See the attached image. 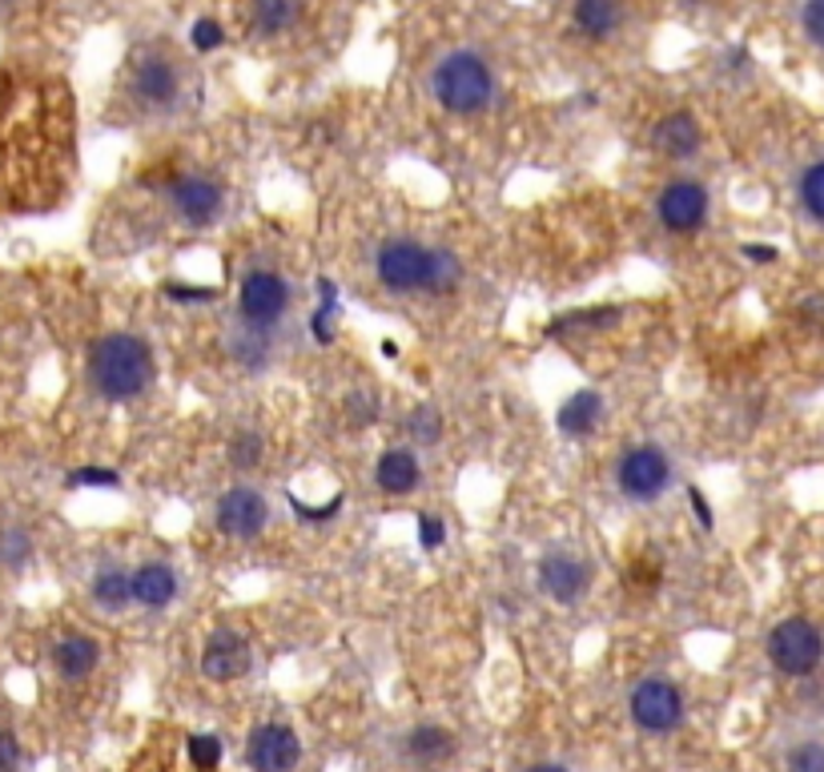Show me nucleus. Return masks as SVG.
<instances>
[{
  "label": "nucleus",
  "mask_w": 824,
  "mask_h": 772,
  "mask_svg": "<svg viewBox=\"0 0 824 772\" xmlns=\"http://www.w3.org/2000/svg\"><path fill=\"white\" fill-rule=\"evenodd\" d=\"M684 495H688L691 511H696V523H700L704 532H712V527H716V515H712V503H708V495L700 491L696 483H688V487H684Z\"/></svg>",
  "instance_id": "41"
},
{
  "label": "nucleus",
  "mask_w": 824,
  "mask_h": 772,
  "mask_svg": "<svg viewBox=\"0 0 824 772\" xmlns=\"http://www.w3.org/2000/svg\"><path fill=\"white\" fill-rule=\"evenodd\" d=\"M226 350L229 359L238 362L241 371H266L274 362V326H253V322H234L226 334Z\"/></svg>",
  "instance_id": "19"
},
{
  "label": "nucleus",
  "mask_w": 824,
  "mask_h": 772,
  "mask_svg": "<svg viewBox=\"0 0 824 772\" xmlns=\"http://www.w3.org/2000/svg\"><path fill=\"white\" fill-rule=\"evenodd\" d=\"M800 28H804V37L812 45H821L824 49V0H804V9H800Z\"/></svg>",
  "instance_id": "40"
},
{
  "label": "nucleus",
  "mask_w": 824,
  "mask_h": 772,
  "mask_svg": "<svg viewBox=\"0 0 824 772\" xmlns=\"http://www.w3.org/2000/svg\"><path fill=\"white\" fill-rule=\"evenodd\" d=\"M797 194H800V210L809 213L816 226H824V158L812 161L809 170L800 174Z\"/></svg>",
  "instance_id": "28"
},
{
  "label": "nucleus",
  "mask_w": 824,
  "mask_h": 772,
  "mask_svg": "<svg viewBox=\"0 0 824 772\" xmlns=\"http://www.w3.org/2000/svg\"><path fill=\"white\" fill-rule=\"evenodd\" d=\"M129 94H134L137 105L170 109V105H177V97H182V73H177V65H173L170 57L146 53L141 61H134Z\"/></svg>",
  "instance_id": "14"
},
{
  "label": "nucleus",
  "mask_w": 824,
  "mask_h": 772,
  "mask_svg": "<svg viewBox=\"0 0 824 772\" xmlns=\"http://www.w3.org/2000/svg\"><path fill=\"white\" fill-rule=\"evenodd\" d=\"M785 772H824V745L821 740H804L785 757Z\"/></svg>",
  "instance_id": "36"
},
{
  "label": "nucleus",
  "mask_w": 824,
  "mask_h": 772,
  "mask_svg": "<svg viewBox=\"0 0 824 772\" xmlns=\"http://www.w3.org/2000/svg\"><path fill=\"white\" fill-rule=\"evenodd\" d=\"M129 587H134V603L149 608V612H161L170 608L177 592H182V580H177V568L165 560H146L141 568L129 572Z\"/></svg>",
  "instance_id": "18"
},
{
  "label": "nucleus",
  "mask_w": 824,
  "mask_h": 772,
  "mask_svg": "<svg viewBox=\"0 0 824 772\" xmlns=\"http://www.w3.org/2000/svg\"><path fill=\"white\" fill-rule=\"evenodd\" d=\"M213 527L226 535V539H238V544H253L262 539L270 527V499L250 483H234L226 491L217 495L213 503Z\"/></svg>",
  "instance_id": "10"
},
{
  "label": "nucleus",
  "mask_w": 824,
  "mask_h": 772,
  "mask_svg": "<svg viewBox=\"0 0 824 772\" xmlns=\"http://www.w3.org/2000/svg\"><path fill=\"white\" fill-rule=\"evenodd\" d=\"M246 764L253 772H294L302 764V740H298L290 724L262 720L246 736Z\"/></svg>",
  "instance_id": "12"
},
{
  "label": "nucleus",
  "mask_w": 824,
  "mask_h": 772,
  "mask_svg": "<svg viewBox=\"0 0 824 772\" xmlns=\"http://www.w3.org/2000/svg\"><path fill=\"white\" fill-rule=\"evenodd\" d=\"M161 198L170 201L173 217L189 229H210L226 213V189L205 174H173L161 186Z\"/></svg>",
  "instance_id": "8"
},
{
  "label": "nucleus",
  "mask_w": 824,
  "mask_h": 772,
  "mask_svg": "<svg viewBox=\"0 0 824 772\" xmlns=\"http://www.w3.org/2000/svg\"><path fill=\"white\" fill-rule=\"evenodd\" d=\"M603 414H608L603 395H599L596 386H579V390H572L567 399L559 402L555 431L563 435V439H587V435L603 423Z\"/></svg>",
  "instance_id": "17"
},
{
  "label": "nucleus",
  "mask_w": 824,
  "mask_h": 772,
  "mask_svg": "<svg viewBox=\"0 0 824 772\" xmlns=\"http://www.w3.org/2000/svg\"><path fill=\"white\" fill-rule=\"evenodd\" d=\"M769 660L781 676H812L824 660V632L804 615H788L769 632Z\"/></svg>",
  "instance_id": "6"
},
{
  "label": "nucleus",
  "mask_w": 824,
  "mask_h": 772,
  "mask_svg": "<svg viewBox=\"0 0 824 772\" xmlns=\"http://www.w3.org/2000/svg\"><path fill=\"white\" fill-rule=\"evenodd\" d=\"M463 286V258L454 250H439L435 246V262H430V298H439V294H454Z\"/></svg>",
  "instance_id": "27"
},
{
  "label": "nucleus",
  "mask_w": 824,
  "mask_h": 772,
  "mask_svg": "<svg viewBox=\"0 0 824 772\" xmlns=\"http://www.w3.org/2000/svg\"><path fill=\"white\" fill-rule=\"evenodd\" d=\"M615 319H620V307H596V310H579V314L559 319L551 331H563V326H612Z\"/></svg>",
  "instance_id": "38"
},
{
  "label": "nucleus",
  "mask_w": 824,
  "mask_h": 772,
  "mask_svg": "<svg viewBox=\"0 0 824 772\" xmlns=\"http://www.w3.org/2000/svg\"><path fill=\"white\" fill-rule=\"evenodd\" d=\"M430 262L435 246L419 238H386L374 250V278L390 294H426L430 290Z\"/></svg>",
  "instance_id": "4"
},
{
  "label": "nucleus",
  "mask_w": 824,
  "mask_h": 772,
  "mask_svg": "<svg viewBox=\"0 0 824 772\" xmlns=\"http://www.w3.org/2000/svg\"><path fill=\"white\" fill-rule=\"evenodd\" d=\"M65 487L68 491H117L121 487V475L113 466H77V471H68L65 475Z\"/></svg>",
  "instance_id": "31"
},
{
  "label": "nucleus",
  "mask_w": 824,
  "mask_h": 772,
  "mask_svg": "<svg viewBox=\"0 0 824 772\" xmlns=\"http://www.w3.org/2000/svg\"><path fill=\"white\" fill-rule=\"evenodd\" d=\"M21 769V740L13 733H0V772Z\"/></svg>",
  "instance_id": "42"
},
{
  "label": "nucleus",
  "mask_w": 824,
  "mask_h": 772,
  "mask_svg": "<svg viewBox=\"0 0 824 772\" xmlns=\"http://www.w3.org/2000/svg\"><path fill=\"white\" fill-rule=\"evenodd\" d=\"M700 146H704V129H700L696 113H688V109H672L667 117H660L652 125V149L660 158L688 161L700 153Z\"/></svg>",
  "instance_id": "15"
},
{
  "label": "nucleus",
  "mask_w": 824,
  "mask_h": 772,
  "mask_svg": "<svg viewBox=\"0 0 824 772\" xmlns=\"http://www.w3.org/2000/svg\"><path fill=\"white\" fill-rule=\"evenodd\" d=\"M572 25L587 40H608L624 25V0H575Z\"/></svg>",
  "instance_id": "22"
},
{
  "label": "nucleus",
  "mask_w": 824,
  "mask_h": 772,
  "mask_svg": "<svg viewBox=\"0 0 824 772\" xmlns=\"http://www.w3.org/2000/svg\"><path fill=\"white\" fill-rule=\"evenodd\" d=\"M407 431H411V447H430L442 439V414L430 402H423L407 414Z\"/></svg>",
  "instance_id": "30"
},
{
  "label": "nucleus",
  "mask_w": 824,
  "mask_h": 772,
  "mask_svg": "<svg viewBox=\"0 0 824 772\" xmlns=\"http://www.w3.org/2000/svg\"><path fill=\"white\" fill-rule=\"evenodd\" d=\"M672 480H676V466L660 443H632L615 459V491L627 503H656L672 487Z\"/></svg>",
  "instance_id": "3"
},
{
  "label": "nucleus",
  "mask_w": 824,
  "mask_h": 772,
  "mask_svg": "<svg viewBox=\"0 0 824 772\" xmlns=\"http://www.w3.org/2000/svg\"><path fill=\"white\" fill-rule=\"evenodd\" d=\"M4 4H13V0H4Z\"/></svg>",
  "instance_id": "46"
},
{
  "label": "nucleus",
  "mask_w": 824,
  "mask_h": 772,
  "mask_svg": "<svg viewBox=\"0 0 824 772\" xmlns=\"http://www.w3.org/2000/svg\"><path fill=\"white\" fill-rule=\"evenodd\" d=\"M383 359H390V362L399 359V347H395V343H390V338H386V343H383Z\"/></svg>",
  "instance_id": "45"
},
{
  "label": "nucleus",
  "mask_w": 824,
  "mask_h": 772,
  "mask_svg": "<svg viewBox=\"0 0 824 772\" xmlns=\"http://www.w3.org/2000/svg\"><path fill=\"white\" fill-rule=\"evenodd\" d=\"M454 748H459V740H454L451 729H442V724H414L411 733L402 736V757L411 760L414 769H439V764H447V760L454 757Z\"/></svg>",
  "instance_id": "20"
},
{
  "label": "nucleus",
  "mask_w": 824,
  "mask_h": 772,
  "mask_svg": "<svg viewBox=\"0 0 824 772\" xmlns=\"http://www.w3.org/2000/svg\"><path fill=\"white\" fill-rule=\"evenodd\" d=\"M342 503H346V495H330V499H326V503H319V507H314V503H302L298 495H290L294 515H298L302 523H330L334 515L342 511Z\"/></svg>",
  "instance_id": "37"
},
{
  "label": "nucleus",
  "mask_w": 824,
  "mask_h": 772,
  "mask_svg": "<svg viewBox=\"0 0 824 772\" xmlns=\"http://www.w3.org/2000/svg\"><path fill=\"white\" fill-rule=\"evenodd\" d=\"M89 596L101 612L117 615L134 603V587H129V572L121 563H101L93 572V584H89Z\"/></svg>",
  "instance_id": "23"
},
{
  "label": "nucleus",
  "mask_w": 824,
  "mask_h": 772,
  "mask_svg": "<svg viewBox=\"0 0 824 772\" xmlns=\"http://www.w3.org/2000/svg\"><path fill=\"white\" fill-rule=\"evenodd\" d=\"M374 487L383 495H411L419 483H423V459L414 447H386L378 459H374V471H371Z\"/></svg>",
  "instance_id": "16"
},
{
  "label": "nucleus",
  "mask_w": 824,
  "mask_h": 772,
  "mask_svg": "<svg viewBox=\"0 0 824 772\" xmlns=\"http://www.w3.org/2000/svg\"><path fill=\"white\" fill-rule=\"evenodd\" d=\"M314 286H319L322 307L310 314V334H314V343H319V347H330L334 343V319H338V310H342V302H338V286H334V278H326V274H322Z\"/></svg>",
  "instance_id": "25"
},
{
  "label": "nucleus",
  "mask_w": 824,
  "mask_h": 772,
  "mask_svg": "<svg viewBox=\"0 0 824 772\" xmlns=\"http://www.w3.org/2000/svg\"><path fill=\"white\" fill-rule=\"evenodd\" d=\"M527 772H567L563 764H551V760H544V764H532Z\"/></svg>",
  "instance_id": "44"
},
{
  "label": "nucleus",
  "mask_w": 824,
  "mask_h": 772,
  "mask_svg": "<svg viewBox=\"0 0 824 772\" xmlns=\"http://www.w3.org/2000/svg\"><path fill=\"white\" fill-rule=\"evenodd\" d=\"M740 253H745V258H752V262H760V266H769V262H776V258H781V250H776V246H757V241H745V246H740Z\"/></svg>",
  "instance_id": "43"
},
{
  "label": "nucleus",
  "mask_w": 824,
  "mask_h": 772,
  "mask_svg": "<svg viewBox=\"0 0 824 772\" xmlns=\"http://www.w3.org/2000/svg\"><path fill=\"white\" fill-rule=\"evenodd\" d=\"M430 97L454 117H479L495 105L499 80L491 61L475 49H451L430 69Z\"/></svg>",
  "instance_id": "2"
},
{
  "label": "nucleus",
  "mask_w": 824,
  "mask_h": 772,
  "mask_svg": "<svg viewBox=\"0 0 824 772\" xmlns=\"http://www.w3.org/2000/svg\"><path fill=\"white\" fill-rule=\"evenodd\" d=\"M189 45L198 49V53H217L222 45H226V28L217 16H198L193 28H189Z\"/></svg>",
  "instance_id": "35"
},
{
  "label": "nucleus",
  "mask_w": 824,
  "mask_h": 772,
  "mask_svg": "<svg viewBox=\"0 0 824 772\" xmlns=\"http://www.w3.org/2000/svg\"><path fill=\"white\" fill-rule=\"evenodd\" d=\"M294 307V286L278 270L253 266L238 278V319L253 326H274L278 331Z\"/></svg>",
  "instance_id": "7"
},
{
  "label": "nucleus",
  "mask_w": 824,
  "mask_h": 772,
  "mask_svg": "<svg viewBox=\"0 0 824 772\" xmlns=\"http://www.w3.org/2000/svg\"><path fill=\"white\" fill-rule=\"evenodd\" d=\"M161 294L170 298V302H182V307H210V302H217V286H205V282H161Z\"/></svg>",
  "instance_id": "32"
},
{
  "label": "nucleus",
  "mask_w": 824,
  "mask_h": 772,
  "mask_svg": "<svg viewBox=\"0 0 824 772\" xmlns=\"http://www.w3.org/2000/svg\"><path fill=\"white\" fill-rule=\"evenodd\" d=\"M85 383L97 399L134 402L153 390L158 383V359L141 334L109 331L101 334L85 354Z\"/></svg>",
  "instance_id": "1"
},
{
  "label": "nucleus",
  "mask_w": 824,
  "mask_h": 772,
  "mask_svg": "<svg viewBox=\"0 0 824 772\" xmlns=\"http://www.w3.org/2000/svg\"><path fill=\"white\" fill-rule=\"evenodd\" d=\"M535 580L544 587V596L559 608H575L591 596L596 587V563L572 551V547H547L535 563Z\"/></svg>",
  "instance_id": "5"
},
{
  "label": "nucleus",
  "mask_w": 824,
  "mask_h": 772,
  "mask_svg": "<svg viewBox=\"0 0 824 772\" xmlns=\"http://www.w3.org/2000/svg\"><path fill=\"white\" fill-rule=\"evenodd\" d=\"M253 668V644L241 636L238 627H217L210 632L205 648H201V676L210 684H234V680L250 676Z\"/></svg>",
  "instance_id": "13"
},
{
  "label": "nucleus",
  "mask_w": 824,
  "mask_h": 772,
  "mask_svg": "<svg viewBox=\"0 0 824 772\" xmlns=\"http://www.w3.org/2000/svg\"><path fill=\"white\" fill-rule=\"evenodd\" d=\"M186 752H189V764L198 772H213L217 764H222V736H213V733H193L186 740Z\"/></svg>",
  "instance_id": "33"
},
{
  "label": "nucleus",
  "mask_w": 824,
  "mask_h": 772,
  "mask_svg": "<svg viewBox=\"0 0 824 772\" xmlns=\"http://www.w3.org/2000/svg\"><path fill=\"white\" fill-rule=\"evenodd\" d=\"M342 411H346V419H350L354 426H371L374 419L383 414V399H378V395H371V390H362V386H359V390H350V395H346Z\"/></svg>",
  "instance_id": "34"
},
{
  "label": "nucleus",
  "mask_w": 824,
  "mask_h": 772,
  "mask_svg": "<svg viewBox=\"0 0 824 772\" xmlns=\"http://www.w3.org/2000/svg\"><path fill=\"white\" fill-rule=\"evenodd\" d=\"M442 544H447V523H442L435 511H423V515H419V547L439 551Z\"/></svg>",
  "instance_id": "39"
},
{
  "label": "nucleus",
  "mask_w": 824,
  "mask_h": 772,
  "mask_svg": "<svg viewBox=\"0 0 824 772\" xmlns=\"http://www.w3.org/2000/svg\"><path fill=\"white\" fill-rule=\"evenodd\" d=\"M229 466L238 471V475H250L258 466L266 463V439H262V431H253V426H241L238 435L229 439V451H226Z\"/></svg>",
  "instance_id": "26"
},
{
  "label": "nucleus",
  "mask_w": 824,
  "mask_h": 772,
  "mask_svg": "<svg viewBox=\"0 0 824 772\" xmlns=\"http://www.w3.org/2000/svg\"><path fill=\"white\" fill-rule=\"evenodd\" d=\"M33 560V535L25 527H0V563L9 572H21Z\"/></svg>",
  "instance_id": "29"
},
{
  "label": "nucleus",
  "mask_w": 824,
  "mask_h": 772,
  "mask_svg": "<svg viewBox=\"0 0 824 772\" xmlns=\"http://www.w3.org/2000/svg\"><path fill=\"white\" fill-rule=\"evenodd\" d=\"M627 717L639 733L648 736H667L684 724V693H679L672 680L664 676H648L639 680L632 696H627Z\"/></svg>",
  "instance_id": "9"
},
{
  "label": "nucleus",
  "mask_w": 824,
  "mask_h": 772,
  "mask_svg": "<svg viewBox=\"0 0 824 772\" xmlns=\"http://www.w3.org/2000/svg\"><path fill=\"white\" fill-rule=\"evenodd\" d=\"M708 213H712V194H708L704 182L696 177H676L660 186L656 194V222L667 229V234H696V229L708 226Z\"/></svg>",
  "instance_id": "11"
},
{
  "label": "nucleus",
  "mask_w": 824,
  "mask_h": 772,
  "mask_svg": "<svg viewBox=\"0 0 824 772\" xmlns=\"http://www.w3.org/2000/svg\"><path fill=\"white\" fill-rule=\"evenodd\" d=\"M101 664V644L93 636H85V632H68L53 644V668L57 676L65 680V684H80V680H89Z\"/></svg>",
  "instance_id": "21"
},
{
  "label": "nucleus",
  "mask_w": 824,
  "mask_h": 772,
  "mask_svg": "<svg viewBox=\"0 0 824 772\" xmlns=\"http://www.w3.org/2000/svg\"><path fill=\"white\" fill-rule=\"evenodd\" d=\"M298 16H302V0H253V9H250V21L262 37L290 33V28L298 25Z\"/></svg>",
  "instance_id": "24"
}]
</instances>
